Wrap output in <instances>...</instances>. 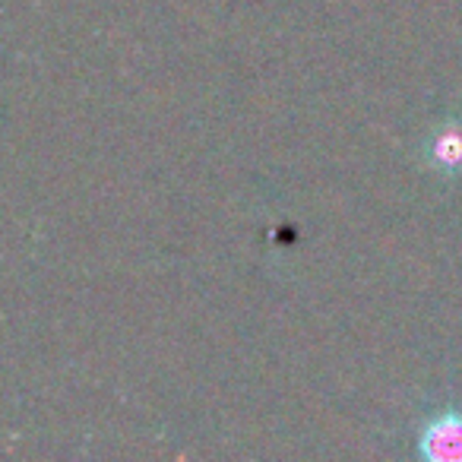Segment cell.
Segmentation results:
<instances>
[{
  "instance_id": "1",
  "label": "cell",
  "mask_w": 462,
  "mask_h": 462,
  "mask_svg": "<svg viewBox=\"0 0 462 462\" xmlns=\"http://www.w3.org/2000/svg\"><path fill=\"white\" fill-rule=\"evenodd\" d=\"M418 453L428 462H462V411H440L421 428Z\"/></svg>"
},
{
  "instance_id": "2",
  "label": "cell",
  "mask_w": 462,
  "mask_h": 462,
  "mask_svg": "<svg viewBox=\"0 0 462 462\" xmlns=\"http://www.w3.org/2000/svg\"><path fill=\"white\" fill-rule=\"evenodd\" d=\"M428 159L437 171L462 174V127L459 124H443L428 143Z\"/></svg>"
}]
</instances>
